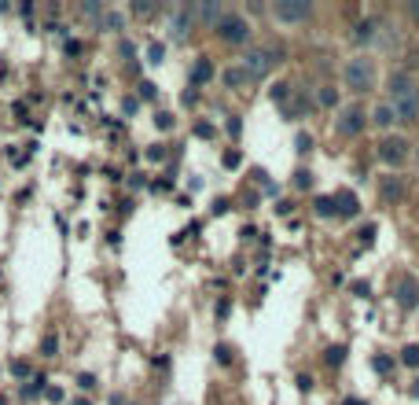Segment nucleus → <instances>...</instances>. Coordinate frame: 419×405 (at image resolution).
Segmentation results:
<instances>
[{
    "mask_svg": "<svg viewBox=\"0 0 419 405\" xmlns=\"http://www.w3.org/2000/svg\"><path fill=\"white\" fill-rule=\"evenodd\" d=\"M317 100H320V107H335V100H339V96H335V89H331V85H324Z\"/></svg>",
    "mask_w": 419,
    "mask_h": 405,
    "instance_id": "obj_19",
    "label": "nucleus"
},
{
    "mask_svg": "<svg viewBox=\"0 0 419 405\" xmlns=\"http://www.w3.org/2000/svg\"><path fill=\"white\" fill-rule=\"evenodd\" d=\"M371 122L379 125V130H390V125L397 122V115H393V107H390V103H379V107L371 111Z\"/></svg>",
    "mask_w": 419,
    "mask_h": 405,
    "instance_id": "obj_11",
    "label": "nucleus"
},
{
    "mask_svg": "<svg viewBox=\"0 0 419 405\" xmlns=\"http://www.w3.org/2000/svg\"><path fill=\"white\" fill-rule=\"evenodd\" d=\"M309 144H313V140H309V133H298V137H295V147H298V152H309Z\"/></svg>",
    "mask_w": 419,
    "mask_h": 405,
    "instance_id": "obj_25",
    "label": "nucleus"
},
{
    "mask_svg": "<svg viewBox=\"0 0 419 405\" xmlns=\"http://www.w3.org/2000/svg\"><path fill=\"white\" fill-rule=\"evenodd\" d=\"M0 405H8V401H4V398H0Z\"/></svg>",
    "mask_w": 419,
    "mask_h": 405,
    "instance_id": "obj_34",
    "label": "nucleus"
},
{
    "mask_svg": "<svg viewBox=\"0 0 419 405\" xmlns=\"http://www.w3.org/2000/svg\"><path fill=\"white\" fill-rule=\"evenodd\" d=\"M324 361H327V365H331V369H339V365H342V361H346V347H327Z\"/></svg>",
    "mask_w": 419,
    "mask_h": 405,
    "instance_id": "obj_14",
    "label": "nucleus"
},
{
    "mask_svg": "<svg viewBox=\"0 0 419 405\" xmlns=\"http://www.w3.org/2000/svg\"><path fill=\"white\" fill-rule=\"evenodd\" d=\"M346 89H353V93L375 89V63L368 56H357L346 63Z\"/></svg>",
    "mask_w": 419,
    "mask_h": 405,
    "instance_id": "obj_2",
    "label": "nucleus"
},
{
    "mask_svg": "<svg viewBox=\"0 0 419 405\" xmlns=\"http://www.w3.org/2000/svg\"><path fill=\"white\" fill-rule=\"evenodd\" d=\"M379 159H383L386 166H401V162L408 159V140H405V137H386V140L379 144Z\"/></svg>",
    "mask_w": 419,
    "mask_h": 405,
    "instance_id": "obj_7",
    "label": "nucleus"
},
{
    "mask_svg": "<svg viewBox=\"0 0 419 405\" xmlns=\"http://www.w3.org/2000/svg\"><path fill=\"white\" fill-rule=\"evenodd\" d=\"M44 354H48V357H55V350H59V339L55 335H48V339H44V347H41Z\"/></svg>",
    "mask_w": 419,
    "mask_h": 405,
    "instance_id": "obj_23",
    "label": "nucleus"
},
{
    "mask_svg": "<svg viewBox=\"0 0 419 405\" xmlns=\"http://www.w3.org/2000/svg\"><path fill=\"white\" fill-rule=\"evenodd\" d=\"M412 15H415V19H419V0H415V4H412Z\"/></svg>",
    "mask_w": 419,
    "mask_h": 405,
    "instance_id": "obj_33",
    "label": "nucleus"
},
{
    "mask_svg": "<svg viewBox=\"0 0 419 405\" xmlns=\"http://www.w3.org/2000/svg\"><path fill=\"white\" fill-rule=\"evenodd\" d=\"M397 303H401V310H415L419 306V284L412 280V276H405V280L397 284Z\"/></svg>",
    "mask_w": 419,
    "mask_h": 405,
    "instance_id": "obj_8",
    "label": "nucleus"
},
{
    "mask_svg": "<svg viewBox=\"0 0 419 405\" xmlns=\"http://www.w3.org/2000/svg\"><path fill=\"white\" fill-rule=\"evenodd\" d=\"M361 243H364V247H371V243H375V225H364V232H361Z\"/></svg>",
    "mask_w": 419,
    "mask_h": 405,
    "instance_id": "obj_24",
    "label": "nucleus"
},
{
    "mask_svg": "<svg viewBox=\"0 0 419 405\" xmlns=\"http://www.w3.org/2000/svg\"><path fill=\"white\" fill-rule=\"evenodd\" d=\"M78 405H88V401H78Z\"/></svg>",
    "mask_w": 419,
    "mask_h": 405,
    "instance_id": "obj_35",
    "label": "nucleus"
},
{
    "mask_svg": "<svg viewBox=\"0 0 419 405\" xmlns=\"http://www.w3.org/2000/svg\"><path fill=\"white\" fill-rule=\"evenodd\" d=\"M309 15H313V4H309V0H276L272 4L276 23H305Z\"/></svg>",
    "mask_w": 419,
    "mask_h": 405,
    "instance_id": "obj_5",
    "label": "nucleus"
},
{
    "mask_svg": "<svg viewBox=\"0 0 419 405\" xmlns=\"http://www.w3.org/2000/svg\"><path fill=\"white\" fill-rule=\"evenodd\" d=\"M401 191H405V184L397 181V177L383 181V199H386V203H390V199H401Z\"/></svg>",
    "mask_w": 419,
    "mask_h": 405,
    "instance_id": "obj_12",
    "label": "nucleus"
},
{
    "mask_svg": "<svg viewBox=\"0 0 419 405\" xmlns=\"http://www.w3.org/2000/svg\"><path fill=\"white\" fill-rule=\"evenodd\" d=\"M390 365H393V361H390V357H383V354L371 361V369H375V372H390Z\"/></svg>",
    "mask_w": 419,
    "mask_h": 405,
    "instance_id": "obj_22",
    "label": "nucleus"
},
{
    "mask_svg": "<svg viewBox=\"0 0 419 405\" xmlns=\"http://www.w3.org/2000/svg\"><path fill=\"white\" fill-rule=\"evenodd\" d=\"M401 361L408 369H419V343H408L405 350H401Z\"/></svg>",
    "mask_w": 419,
    "mask_h": 405,
    "instance_id": "obj_15",
    "label": "nucleus"
},
{
    "mask_svg": "<svg viewBox=\"0 0 419 405\" xmlns=\"http://www.w3.org/2000/svg\"><path fill=\"white\" fill-rule=\"evenodd\" d=\"M140 96H144V100H151V96H154V85H151V81H144V85H140Z\"/></svg>",
    "mask_w": 419,
    "mask_h": 405,
    "instance_id": "obj_28",
    "label": "nucleus"
},
{
    "mask_svg": "<svg viewBox=\"0 0 419 405\" xmlns=\"http://www.w3.org/2000/svg\"><path fill=\"white\" fill-rule=\"evenodd\" d=\"M313 206H317V214H320V218H335V199H331V196H320Z\"/></svg>",
    "mask_w": 419,
    "mask_h": 405,
    "instance_id": "obj_13",
    "label": "nucleus"
},
{
    "mask_svg": "<svg viewBox=\"0 0 419 405\" xmlns=\"http://www.w3.org/2000/svg\"><path fill=\"white\" fill-rule=\"evenodd\" d=\"M353 37H357V41H371V37H375V23H371V19H364V23H357V30H353Z\"/></svg>",
    "mask_w": 419,
    "mask_h": 405,
    "instance_id": "obj_16",
    "label": "nucleus"
},
{
    "mask_svg": "<svg viewBox=\"0 0 419 405\" xmlns=\"http://www.w3.org/2000/svg\"><path fill=\"white\" fill-rule=\"evenodd\" d=\"M364 125H368V115H364V107H357V103L339 115V133H342V137H357V133H364Z\"/></svg>",
    "mask_w": 419,
    "mask_h": 405,
    "instance_id": "obj_6",
    "label": "nucleus"
},
{
    "mask_svg": "<svg viewBox=\"0 0 419 405\" xmlns=\"http://www.w3.org/2000/svg\"><path fill=\"white\" fill-rule=\"evenodd\" d=\"M217 37L225 45H247L250 41V23L243 15H221L217 19Z\"/></svg>",
    "mask_w": 419,
    "mask_h": 405,
    "instance_id": "obj_3",
    "label": "nucleus"
},
{
    "mask_svg": "<svg viewBox=\"0 0 419 405\" xmlns=\"http://www.w3.org/2000/svg\"><path fill=\"white\" fill-rule=\"evenodd\" d=\"M213 78V63L203 56V59H195V67H191V85H206Z\"/></svg>",
    "mask_w": 419,
    "mask_h": 405,
    "instance_id": "obj_10",
    "label": "nucleus"
},
{
    "mask_svg": "<svg viewBox=\"0 0 419 405\" xmlns=\"http://www.w3.org/2000/svg\"><path fill=\"white\" fill-rule=\"evenodd\" d=\"M272 63L276 59V48H250L247 56H243V74H247V81H258L272 70Z\"/></svg>",
    "mask_w": 419,
    "mask_h": 405,
    "instance_id": "obj_4",
    "label": "nucleus"
},
{
    "mask_svg": "<svg viewBox=\"0 0 419 405\" xmlns=\"http://www.w3.org/2000/svg\"><path fill=\"white\" fill-rule=\"evenodd\" d=\"M225 166H239V152H228L225 155Z\"/></svg>",
    "mask_w": 419,
    "mask_h": 405,
    "instance_id": "obj_30",
    "label": "nucleus"
},
{
    "mask_svg": "<svg viewBox=\"0 0 419 405\" xmlns=\"http://www.w3.org/2000/svg\"><path fill=\"white\" fill-rule=\"evenodd\" d=\"M298 391H313V376H298Z\"/></svg>",
    "mask_w": 419,
    "mask_h": 405,
    "instance_id": "obj_27",
    "label": "nucleus"
},
{
    "mask_svg": "<svg viewBox=\"0 0 419 405\" xmlns=\"http://www.w3.org/2000/svg\"><path fill=\"white\" fill-rule=\"evenodd\" d=\"M243 81H247V74H243V67H235V70H228V74H225V85H228V89H239Z\"/></svg>",
    "mask_w": 419,
    "mask_h": 405,
    "instance_id": "obj_18",
    "label": "nucleus"
},
{
    "mask_svg": "<svg viewBox=\"0 0 419 405\" xmlns=\"http://www.w3.org/2000/svg\"><path fill=\"white\" fill-rule=\"evenodd\" d=\"M331 199H335V214H339V218H353V214H357V210H361L357 196H353V191H349V188L335 191V196H331Z\"/></svg>",
    "mask_w": 419,
    "mask_h": 405,
    "instance_id": "obj_9",
    "label": "nucleus"
},
{
    "mask_svg": "<svg viewBox=\"0 0 419 405\" xmlns=\"http://www.w3.org/2000/svg\"><path fill=\"white\" fill-rule=\"evenodd\" d=\"M213 354H217V361H221V365H232V347H225V343H221Z\"/></svg>",
    "mask_w": 419,
    "mask_h": 405,
    "instance_id": "obj_21",
    "label": "nucleus"
},
{
    "mask_svg": "<svg viewBox=\"0 0 419 405\" xmlns=\"http://www.w3.org/2000/svg\"><path fill=\"white\" fill-rule=\"evenodd\" d=\"M412 394L419 398V376H415V383H412Z\"/></svg>",
    "mask_w": 419,
    "mask_h": 405,
    "instance_id": "obj_32",
    "label": "nucleus"
},
{
    "mask_svg": "<svg viewBox=\"0 0 419 405\" xmlns=\"http://www.w3.org/2000/svg\"><path fill=\"white\" fill-rule=\"evenodd\" d=\"M154 125H159V130H169V125H173V115H154Z\"/></svg>",
    "mask_w": 419,
    "mask_h": 405,
    "instance_id": "obj_26",
    "label": "nucleus"
},
{
    "mask_svg": "<svg viewBox=\"0 0 419 405\" xmlns=\"http://www.w3.org/2000/svg\"><path fill=\"white\" fill-rule=\"evenodd\" d=\"M269 96H272V103H287V96H291V85H287V81L272 85V89H269Z\"/></svg>",
    "mask_w": 419,
    "mask_h": 405,
    "instance_id": "obj_17",
    "label": "nucleus"
},
{
    "mask_svg": "<svg viewBox=\"0 0 419 405\" xmlns=\"http://www.w3.org/2000/svg\"><path fill=\"white\" fill-rule=\"evenodd\" d=\"M313 184V174H309V169H298L295 174V188H309Z\"/></svg>",
    "mask_w": 419,
    "mask_h": 405,
    "instance_id": "obj_20",
    "label": "nucleus"
},
{
    "mask_svg": "<svg viewBox=\"0 0 419 405\" xmlns=\"http://www.w3.org/2000/svg\"><path fill=\"white\" fill-rule=\"evenodd\" d=\"M342 405H368V401H361V398H346Z\"/></svg>",
    "mask_w": 419,
    "mask_h": 405,
    "instance_id": "obj_31",
    "label": "nucleus"
},
{
    "mask_svg": "<svg viewBox=\"0 0 419 405\" xmlns=\"http://www.w3.org/2000/svg\"><path fill=\"white\" fill-rule=\"evenodd\" d=\"M390 107L397 122H415L419 118V85L412 74H390Z\"/></svg>",
    "mask_w": 419,
    "mask_h": 405,
    "instance_id": "obj_1",
    "label": "nucleus"
},
{
    "mask_svg": "<svg viewBox=\"0 0 419 405\" xmlns=\"http://www.w3.org/2000/svg\"><path fill=\"white\" fill-rule=\"evenodd\" d=\"M151 63H162V45H151Z\"/></svg>",
    "mask_w": 419,
    "mask_h": 405,
    "instance_id": "obj_29",
    "label": "nucleus"
}]
</instances>
